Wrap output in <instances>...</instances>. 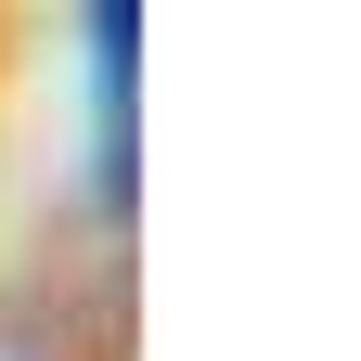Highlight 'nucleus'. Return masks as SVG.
Returning <instances> with one entry per match:
<instances>
[{
	"label": "nucleus",
	"instance_id": "1",
	"mask_svg": "<svg viewBox=\"0 0 361 361\" xmlns=\"http://www.w3.org/2000/svg\"><path fill=\"white\" fill-rule=\"evenodd\" d=\"M90 155L104 207L142 194V0H90Z\"/></svg>",
	"mask_w": 361,
	"mask_h": 361
}]
</instances>
